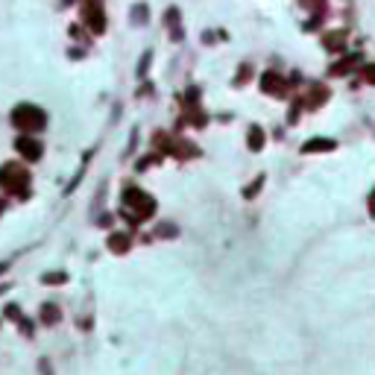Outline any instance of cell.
<instances>
[{
    "mask_svg": "<svg viewBox=\"0 0 375 375\" xmlns=\"http://www.w3.org/2000/svg\"><path fill=\"white\" fill-rule=\"evenodd\" d=\"M261 182H264V176H258V182H252V185L246 188V200H252V197L258 194V188H261Z\"/></svg>",
    "mask_w": 375,
    "mask_h": 375,
    "instance_id": "obj_13",
    "label": "cell"
},
{
    "mask_svg": "<svg viewBox=\"0 0 375 375\" xmlns=\"http://www.w3.org/2000/svg\"><path fill=\"white\" fill-rule=\"evenodd\" d=\"M369 208H372V217H375V197L369 200Z\"/></svg>",
    "mask_w": 375,
    "mask_h": 375,
    "instance_id": "obj_16",
    "label": "cell"
},
{
    "mask_svg": "<svg viewBox=\"0 0 375 375\" xmlns=\"http://www.w3.org/2000/svg\"><path fill=\"white\" fill-rule=\"evenodd\" d=\"M325 97H328V91H325L323 85H314L311 88V100H308V106H320V103H325Z\"/></svg>",
    "mask_w": 375,
    "mask_h": 375,
    "instance_id": "obj_11",
    "label": "cell"
},
{
    "mask_svg": "<svg viewBox=\"0 0 375 375\" xmlns=\"http://www.w3.org/2000/svg\"><path fill=\"white\" fill-rule=\"evenodd\" d=\"M328 150H334V141H328V138H311L302 147V153H328Z\"/></svg>",
    "mask_w": 375,
    "mask_h": 375,
    "instance_id": "obj_5",
    "label": "cell"
},
{
    "mask_svg": "<svg viewBox=\"0 0 375 375\" xmlns=\"http://www.w3.org/2000/svg\"><path fill=\"white\" fill-rule=\"evenodd\" d=\"M261 147H264V129L249 126V150H261Z\"/></svg>",
    "mask_w": 375,
    "mask_h": 375,
    "instance_id": "obj_9",
    "label": "cell"
},
{
    "mask_svg": "<svg viewBox=\"0 0 375 375\" xmlns=\"http://www.w3.org/2000/svg\"><path fill=\"white\" fill-rule=\"evenodd\" d=\"M109 246H112L115 252H126V249H129V235H112Z\"/></svg>",
    "mask_w": 375,
    "mask_h": 375,
    "instance_id": "obj_10",
    "label": "cell"
},
{
    "mask_svg": "<svg viewBox=\"0 0 375 375\" xmlns=\"http://www.w3.org/2000/svg\"><path fill=\"white\" fill-rule=\"evenodd\" d=\"M358 62H360V53H352V56H346L343 62H337V65L331 68V73H334V76H343L346 70H352L355 65H358Z\"/></svg>",
    "mask_w": 375,
    "mask_h": 375,
    "instance_id": "obj_6",
    "label": "cell"
},
{
    "mask_svg": "<svg viewBox=\"0 0 375 375\" xmlns=\"http://www.w3.org/2000/svg\"><path fill=\"white\" fill-rule=\"evenodd\" d=\"M41 317H44V323H56V320H59V311H56V305H44Z\"/></svg>",
    "mask_w": 375,
    "mask_h": 375,
    "instance_id": "obj_12",
    "label": "cell"
},
{
    "mask_svg": "<svg viewBox=\"0 0 375 375\" xmlns=\"http://www.w3.org/2000/svg\"><path fill=\"white\" fill-rule=\"evenodd\" d=\"M18 150L27 155V158H38V155H41L38 141H30V138H21V141H18Z\"/></svg>",
    "mask_w": 375,
    "mask_h": 375,
    "instance_id": "obj_7",
    "label": "cell"
},
{
    "mask_svg": "<svg viewBox=\"0 0 375 375\" xmlns=\"http://www.w3.org/2000/svg\"><path fill=\"white\" fill-rule=\"evenodd\" d=\"M129 205H135L138 208V217L144 220V217H153L155 211V203L147 197V194H141V191H135V188H126V197H123Z\"/></svg>",
    "mask_w": 375,
    "mask_h": 375,
    "instance_id": "obj_1",
    "label": "cell"
},
{
    "mask_svg": "<svg viewBox=\"0 0 375 375\" xmlns=\"http://www.w3.org/2000/svg\"><path fill=\"white\" fill-rule=\"evenodd\" d=\"M343 44H346V33H331V35H325V47L328 50H343Z\"/></svg>",
    "mask_w": 375,
    "mask_h": 375,
    "instance_id": "obj_8",
    "label": "cell"
},
{
    "mask_svg": "<svg viewBox=\"0 0 375 375\" xmlns=\"http://www.w3.org/2000/svg\"><path fill=\"white\" fill-rule=\"evenodd\" d=\"M82 15H85V21L91 24V30H97V33H103L106 21H103V9L97 6V3H88L85 9H82Z\"/></svg>",
    "mask_w": 375,
    "mask_h": 375,
    "instance_id": "obj_4",
    "label": "cell"
},
{
    "mask_svg": "<svg viewBox=\"0 0 375 375\" xmlns=\"http://www.w3.org/2000/svg\"><path fill=\"white\" fill-rule=\"evenodd\" d=\"M363 79H366L369 85H375V65H366V68H363Z\"/></svg>",
    "mask_w": 375,
    "mask_h": 375,
    "instance_id": "obj_14",
    "label": "cell"
},
{
    "mask_svg": "<svg viewBox=\"0 0 375 375\" xmlns=\"http://www.w3.org/2000/svg\"><path fill=\"white\" fill-rule=\"evenodd\" d=\"M261 88H264L267 94H285V79H282V73L267 70V73L261 76Z\"/></svg>",
    "mask_w": 375,
    "mask_h": 375,
    "instance_id": "obj_3",
    "label": "cell"
},
{
    "mask_svg": "<svg viewBox=\"0 0 375 375\" xmlns=\"http://www.w3.org/2000/svg\"><path fill=\"white\" fill-rule=\"evenodd\" d=\"M15 123L27 126V129H41L44 126V115L38 109H33V106H21V109H15Z\"/></svg>",
    "mask_w": 375,
    "mask_h": 375,
    "instance_id": "obj_2",
    "label": "cell"
},
{
    "mask_svg": "<svg viewBox=\"0 0 375 375\" xmlns=\"http://www.w3.org/2000/svg\"><path fill=\"white\" fill-rule=\"evenodd\" d=\"M44 282H65V273H50L44 275Z\"/></svg>",
    "mask_w": 375,
    "mask_h": 375,
    "instance_id": "obj_15",
    "label": "cell"
}]
</instances>
